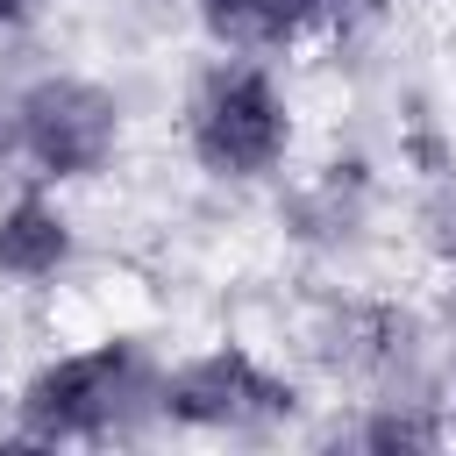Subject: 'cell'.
<instances>
[{"label": "cell", "instance_id": "277c9868", "mask_svg": "<svg viewBox=\"0 0 456 456\" xmlns=\"http://www.w3.org/2000/svg\"><path fill=\"white\" fill-rule=\"evenodd\" d=\"M164 413L185 428H264L292 413V392L249 356V349H207L164 385Z\"/></svg>", "mask_w": 456, "mask_h": 456}, {"label": "cell", "instance_id": "7a4b0ae2", "mask_svg": "<svg viewBox=\"0 0 456 456\" xmlns=\"http://www.w3.org/2000/svg\"><path fill=\"white\" fill-rule=\"evenodd\" d=\"M21 150L50 178H93L121 142V107L93 78H43L21 93Z\"/></svg>", "mask_w": 456, "mask_h": 456}, {"label": "cell", "instance_id": "3957f363", "mask_svg": "<svg viewBox=\"0 0 456 456\" xmlns=\"http://www.w3.org/2000/svg\"><path fill=\"white\" fill-rule=\"evenodd\" d=\"M135 385V356L128 349H86V356H64L50 370L28 378L21 392V428L36 442H71V435H100L121 399Z\"/></svg>", "mask_w": 456, "mask_h": 456}, {"label": "cell", "instance_id": "5b68a950", "mask_svg": "<svg viewBox=\"0 0 456 456\" xmlns=\"http://www.w3.org/2000/svg\"><path fill=\"white\" fill-rule=\"evenodd\" d=\"M71 256V221L50 207V200H14L0 214V271L7 278H57Z\"/></svg>", "mask_w": 456, "mask_h": 456}, {"label": "cell", "instance_id": "52a82bcc", "mask_svg": "<svg viewBox=\"0 0 456 456\" xmlns=\"http://www.w3.org/2000/svg\"><path fill=\"white\" fill-rule=\"evenodd\" d=\"M14 21H28V0H0V28H14Z\"/></svg>", "mask_w": 456, "mask_h": 456}, {"label": "cell", "instance_id": "6da1fadb", "mask_svg": "<svg viewBox=\"0 0 456 456\" xmlns=\"http://www.w3.org/2000/svg\"><path fill=\"white\" fill-rule=\"evenodd\" d=\"M192 150L214 178H256L285 150V100L256 64H214L192 93Z\"/></svg>", "mask_w": 456, "mask_h": 456}, {"label": "cell", "instance_id": "8992f818", "mask_svg": "<svg viewBox=\"0 0 456 456\" xmlns=\"http://www.w3.org/2000/svg\"><path fill=\"white\" fill-rule=\"evenodd\" d=\"M200 7L228 43H285L314 0H200Z\"/></svg>", "mask_w": 456, "mask_h": 456}]
</instances>
